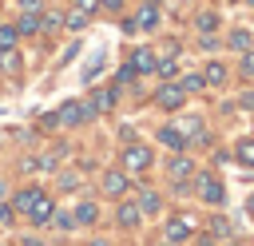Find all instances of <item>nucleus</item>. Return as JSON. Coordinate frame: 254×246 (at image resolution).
Instances as JSON below:
<instances>
[{"label":"nucleus","mask_w":254,"mask_h":246,"mask_svg":"<svg viewBox=\"0 0 254 246\" xmlns=\"http://www.w3.org/2000/svg\"><path fill=\"white\" fill-rule=\"evenodd\" d=\"M16 32H20V40L24 36H36L40 32V12H20L16 16Z\"/></svg>","instance_id":"obj_19"},{"label":"nucleus","mask_w":254,"mask_h":246,"mask_svg":"<svg viewBox=\"0 0 254 246\" xmlns=\"http://www.w3.org/2000/svg\"><path fill=\"white\" fill-rule=\"evenodd\" d=\"M155 139H159V143H163L167 151H187V135H183V131H179L175 123H163Z\"/></svg>","instance_id":"obj_13"},{"label":"nucleus","mask_w":254,"mask_h":246,"mask_svg":"<svg viewBox=\"0 0 254 246\" xmlns=\"http://www.w3.org/2000/svg\"><path fill=\"white\" fill-rule=\"evenodd\" d=\"M115 222H119L123 230H135V226L143 222V210H139V202H119V206H115Z\"/></svg>","instance_id":"obj_14"},{"label":"nucleus","mask_w":254,"mask_h":246,"mask_svg":"<svg viewBox=\"0 0 254 246\" xmlns=\"http://www.w3.org/2000/svg\"><path fill=\"white\" fill-rule=\"evenodd\" d=\"M194 246H214V234H210V230H206V234H198V238H194Z\"/></svg>","instance_id":"obj_38"},{"label":"nucleus","mask_w":254,"mask_h":246,"mask_svg":"<svg viewBox=\"0 0 254 246\" xmlns=\"http://www.w3.org/2000/svg\"><path fill=\"white\" fill-rule=\"evenodd\" d=\"M52 222H56L60 230H71V226H75V218H71V214H52Z\"/></svg>","instance_id":"obj_34"},{"label":"nucleus","mask_w":254,"mask_h":246,"mask_svg":"<svg viewBox=\"0 0 254 246\" xmlns=\"http://www.w3.org/2000/svg\"><path fill=\"white\" fill-rule=\"evenodd\" d=\"M238 71H242V75H246V79H254V48H250V52H242V56H238Z\"/></svg>","instance_id":"obj_29"},{"label":"nucleus","mask_w":254,"mask_h":246,"mask_svg":"<svg viewBox=\"0 0 254 246\" xmlns=\"http://www.w3.org/2000/svg\"><path fill=\"white\" fill-rule=\"evenodd\" d=\"M143 4H159V0H143Z\"/></svg>","instance_id":"obj_42"},{"label":"nucleus","mask_w":254,"mask_h":246,"mask_svg":"<svg viewBox=\"0 0 254 246\" xmlns=\"http://www.w3.org/2000/svg\"><path fill=\"white\" fill-rule=\"evenodd\" d=\"M238 107H242V111H254V87L238 91Z\"/></svg>","instance_id":"obj_32"},{"label":"nucleus","mask_w":254,"mask_h":246,"mask_svg":"<svg viewBox=\"0 0 254 246\" xmlns=\"http://www.w3.org/2000/svg\"><path fill=\"white\" fill-rule=\"evenodd\" d=\"M71 8H75V12H83V16H87V20H91V16H95V12H103V4H99V0H75V4H71Z\"/></svg>","instance_id":"obj_28"},{"label":"nucleus","mask_w":254,"mask_h":246,"mask_svg":"<svg viewBox=\"0 0 254 246\" xmlns=\"http://www.w3.org/2000/svg\"><path fill=\"white\" fill-rule=\"evenodd\" d=\"M99 4H103L107 12H123V4H127V0H99Z\"/></svg>","instance_id":"obj_36"},{"label":"nucleus","mask_w":254,"mask_h":246,"mask_svg":"<svg viewBox=\"0 0 254 246\" xmlns=\"http://www.w3.org/2000/svg\"><path fill=\"white\" fill-rule=\"evenodd\" d=\"M179 87H183L187 95H202V91H206V79H202V71H190V75L179 79Z\"/></svg>","instance_id":"obj_23"},{"label":"nucleus","mask_w":254,"mask_h":246,"mask_svg":"<svg viewBox=\"0 0 254 246\" xmlns=\"http://www.w3.org/2000/svg\"><path fill=\"white\" fill-rule=\"evenodd\" d=\"M167 175H171L175 183H187V179L194 175V163H190V159H187L183 151H175V155L167 159Z\"/></svg>","instance_id":"obj_11"},{"label":"nucleus","mask_w":254,"mask_h":246,"mask_svg":"<svg viewBox=\"0 0 254 246\" xmlns=\"http://www.w3.org/2000/svg\"><path fill=\"white\" fill-rule=\"evenodd\" d=\"M202 79H206V87H226L230 83V67L222 60H206L202 63Z\"/></svg>","instance_id":"obj_9"},{"label":"nucleus","mask_w":254,"mask_h":246,"mask_svg":"<svg viewBox=\"0 0 254 246\" xmlns=\"http://www.w3.org/2000/svg\"><path fill=\"white\" fill-rule=\"evenodd\" d=\"M234 159H238L242 167H254V139H238V143H234Z\"/></svg>","instance_id":"obj_25"},{"label":"nucleus","mask_w":254,"mask_h":246,"mask_svg":"<svg viewBox=\"0 0 254 246\" xmlns=\"http://www.w3.org/2000/svg\"><path fill=\"white\" fill-rule=\"evenodd\" d=\"M95 111H91V103L87 99H67L64 107H60V123L64 127H79V123H87Z\"/></svg>","instance_id":"obj_5"},{"label":"nucleus","mask_w":254,"mask_h":246,"mask_svg":"<svg viewBox=\"0 0 254 246\" xmlns=\"http://www.w3.org/2000/svg\"><path fill=\"white\" fill-rule=\"evenodd\" d=\"M75 186V175H60V190H71Z\"/></svg>","instance_id":"obj_37"},{"label":"nucleus","mask_w":254,"mask_h":246,"mask_svg":"<svg viewBox=\"0 0 254 246\" xmlns=\"http://www.w3.org/2000/svg\"><path fill=\"white\" fill-rule=\"evenodd\" d=\"M40 127H60V111H44L40 115Z\"/></svg>","instance_id":"obj_33"},{"label":"nucleus","mask_w":254,"mask_h":246,"mask_svg":"<svg viewBox=\"0 0 254 246\" xmlns=\"http://www.w3.org/2000/svg\"><path fill=\"white\" fill-rule=\"evenodd\" d=\"M206 230H210V234H214V238H230V222H226V218H222V214H214V218H210V222H206Z\"/></svg>","instance_id":"obj_27"},{"label":"nucleus","mask_w":254,"mask_h":246,"mask_svg":"<svg viewBox=\"0 0 254 246\" xmlns=\"http://www.w3.org/2000/svg\"><path fill=\"white\" fill-rule=\"evenodd\" d=\"M139 210H143V214H159V210H163V194L151 190V186H143V190H139Z\"/></svg>","instance_id":"obj_18"},{"label":"nucleus","mask_w":254,"mask_h":246,"mask_svg":"<svg viewBox=\"0 0 254 246\" xmlns=\"http://www.w3.org/2000/svg\"><path fill=\"white\" fill-rule=\"evenodd\" d=\"M190 234H198V222H194L190 214H175V218L167 222V238H171V242H187Z\"/></svg>","instance_id":"obj_7"},{"label":"nucleus","mask_w":254,"mask_h":246,"mask_svg":"<svg viewBox=\"0 0 254 246\" xmlns=\"http://www.w3.org/2000/svg\"><path fill=\"white\" fill-rule=\"evenodd\" d=\"M99 186H103V194H111V198H119V194H127V186H131V179H127V171H103V179H99Z\"/></svg>","instance_id":"obj_10"},{"label":"nucleus","mask_w":254,"mask_h":246,"mask_svg":"<svg viewBox=\"0 0 254 246\" xmlns=\"http://www.w3.org/2000/svg\"><path fill=\"white\" fill-rule=\"evenodd\" d=\"M0 222H12V206H4V202H0Z\"/></svg>","instance_id":"obj_39"},{"label":"nucleus","mask_w":254,"mask_h":246,"mask_svg":"<svg viewBox=\"0 0 254 246\" xmlns=\"http://www.w3.org/2000/svg\"><path fill=\"white\" fill-rule=\"evenodd\" d=\"M87 103H91L95 115H111L115 103H119V87H95V91L87 95Z\"/></svg>","instance_id":"obj_6"},{"label":"nucleus","mask_w":254,"mask_h":246,"mask_svg":"<svg viewBox=\"0 0 254 246\" xmlns=\"http://www.w3.org/2000/svg\"><path fill=\"white\" fill-rule=\"evenodd\" d=\"M40 194H44L40 186H24V190H16V198H12V206H16L20 214H28V210H32L36 202H40Z\"/></svg>","instance_id":"obj_17"},{"label":"nucleus","mask_w":254,"mask_h":246,"mask_svg":"<svg viewBox=\"0 0 254 246\" xmlns=\"http://www.w3.org/2000/svg\"><path fill=\"white\" fill-rule=\"evenodd\" d=\"M194 190H198V198L210 202V206H222V202H226V186L218 183V175H194Z\"/></svg>","instance_id":"obj_2"},{"label":"nucleus","mask_w":254,"mask_h":246,"mask_svg":"<svg viewBox=\"0 0 254 246\" xmlns=\"http://www.w3.org/2000/svg\"><path fill=\"white\" fill-rule=\"evenodd\" d=\"M218 24H222L218 8H198V16H194V32H198V36H214Z\"/></svg>","instance_id":"obj_12"},{"label":"nucleus","mask_w":254,"mask_h":246,"mask_svg":"<svg viewBox=\"0 0 254 246\" xmlns=\"http://www.w3.org/2000/svg\"><path fill=\"white\" fill-rule=\"evenodd\" d=\"M71 218H75V226H91V222L99 218V206H95V202H75Z\"/></svg>","instance_id":"obj_21"},{"label":"nucleus","mask_w":254,"mask_h":246,"mask_svg":"<svg viewBox=\"0 0 254 246\" xmlns=\"http://www.w3.org/2000/svg\"><path fill=\"white\" fill-rule=\"evenodd\" d=\"M52 214H56V202L48 198V194H40V202L28 210V218H32V226H44V222H52Z\"/></svg>","instance_id":"obj_16"},{"label":"nucleus","mask_w":254,"mask_h":246,"mask_svg":"<svg viewBox=\"0 0 254 246\" xmlns=\"http://www.w3.org/2000/svg\"><path fill=\"white\" fill-rule=\"evenodd\" d=\"M175 127H179L183 135H202V119H198V115H183Z\"/></svg>","instance_id":"obj_26"},{"label":"nucleus","mask_w":254,"mask_h":246,"mask_svg":"<svg viewBox=\"0 0 254 246\" xmlns=\"http://www.w3.org/2000/svg\"><path fill=\"white\" fill-rule=\"evenodd\" d=\"M16 8H20V12H44L48 0H16Z\"/></svg>","instance_id":"obj_31"},{"label":"nucleus","mask_w":254,"mask_h":246,"mask_svg":"<svg viewBox=\"0 0 254 246\" xmlns=\"http://www.w3.org/2000/svg\"><path fill=\"white\" fill-rule=\"evenodd\" d=\"M87 246H111V242H107V238H91Z\"/></svg>","instance_id":"obj_40"},{"label":"nucleus","mask_w":254,"mask_h":246,"mask_svg":"<svg viewBox=\"0 0 254 246\" xmlns=\"http://www.w3.org/2000/svg\"><path fill=\"white\" fill-rule=\"evenodd\" d=\"M20 171H24V175H32V171H40V159H20Z\"/></svg>","instance_id":"obj_35"},{"label":"nucleus","mask_w":254,"mask_h":246,"mask_svg":"<svg viewBox=\"0 0 254 246\" xmlns=\"http://www.w3.org/2000/svg\"><path fill=\"white\" fill-rule=\"evenodd\" d=\"M0 71L12 75V79L20 75V52H16V48H0Z\"/></svg>","instance_id":"obj_22"},{"label":"nucleus","mask_w":254,"mask_h":246,"mask_svg":"<svg viewBox=\"0 0 254 246\" xmlns=\"http://www.w3.org/2000/svg\"><path fill=\"white\" fill-rule=\"evenodd\" d=\"M194 44H198V52H202V56H206V52H218V48H222V40H218V36H198Z\"/></svg>","instance_id":"obj_30"},{"label":"nucleus","mask_w":254,"mask_h":246,"mask_svg":"<svg viewBox=\"0 0 254 246\" xmlns=\"http://www.w3.org/2000/svg\"><path fill=\"white\" fill-rule=\"evenodd\" d=\"M0 194H4V186H0Z\"/></svg>","instance_id":"obj_43"},{"label":"nucleus","mask_w":254,"mask_h":246,"mask_svg":"<svg viewBox=\"0 0 254 246\" xmlns=\"http://www.w3.org/2000/svg\"><path fill=\"white\" fill-rule=\"evenodd\" d=\"M222 44H226L230 52H238V56H242V52H250V48H254V32H250V28H230Z\"/></svg>","instance_id":"obj_15"},{"label":"nucleus","mask_w":254,"mask_h":246,"mask_svg":"<svg viewBox=\"0 0 254 246\" xmlns=\"http://www.w3.org/2000/svg\"><path fill=\"white\" fill-rule=\"evenodd\" d=\"M155 75H159L163 83L179 79V48H175V52H159V60H155Z\"/></svg>","instance_id":"obj_8"},{"label":"nucleus","mask_w":254,"mask_h":246,"mask_svg":"<svg viewBox=\"0 0 254 246\" xmlns=\"http://www.w3.org/2000/svg\"><path fill=\"white\" fill-rule=\"evenodd\" d=\"M0 48H20V32L12 20H0Z\"/></svg>","instance_id":"obj_24"},{"label":"nucleus","mask_w":254,"mask_h":246,"mask_svg":"<svg viewBox=\"0 0 254 246\" xmlns=\"http://www.w3.org/2000/svg\"><path fill=\"white\" fill-rule=\"evenodd\" d=\"M60 28H64V12H48L44 8L40 12V36H56Z\"/></svg>","instance_id":"obj_20"},{"label":"nucleus","mask_w":254,"mask_h":246,"mask_svg":"<svg viewBox=\"0 0 254 246\" xmlns=\"http://www.w3.org/2000/svg\"><path fill=\"white\" fill-rule=\"evenodd\" d=\"M151 163H155L151 147H143V143H127V147H123V171H127V175H143Z\"/></svg>","instance_id":"obj_1"},{"label":"nucleus","mask_w":254,"mask_h":246,"mask_svg":"<svg viewBox=\"0 0 254 246\" xmlns=\"http://www.w3.org/2000/svg\"><path fill=\"white\" fill-rule=\"evenodd\" d=\"M155 60H159V52H155L151 44H135V48L127 52V63L135 67V75H151V71H155Z\"/></svg>","instance_id":"obj_4"},{"label":"nucleus","mask_w":254,"mask_h":246,"mask_svg":"<svg viewBox=\"0 0 254 246\" xmlns=\"http://www.w3.org/2000/svg\"><path fill=\"white\" fill-rule=\"evenodd\" d=\"M183 103H187V91L179 87V79H171V83H163V87L155 91V107H159V111H171V115H175Z\"/></svg>","instance_id":"obj_3"},{"label":"nucleus","mask_w":254,"mask_h":246,"mask_svg":"<svg viewBox=\"0 0 254 246\" xmlns=\"http://www.w3.org/2000/svg\"><path fill=\"white\" fill-rule=\"evenodd\" d=\"M246 210H250V214H254V194H250V198H246Z\"/></svg>","instance_id":"obj_41"}]
</instances>
